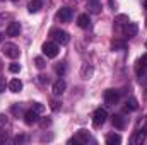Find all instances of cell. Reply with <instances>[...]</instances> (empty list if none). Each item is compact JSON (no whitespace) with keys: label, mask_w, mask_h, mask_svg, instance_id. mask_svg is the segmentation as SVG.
Wrapping results in <instances>:
<instances>
[{"label":"cell","mask_w":147,"mask_h":145,"mask_svg":"<svg viewBox=\"0 0 147 145\" xmlns=\"http://www.w3.org/2000/svg\"><path fill=\"white\" fill-rule=\"evenodd\" d=\"M92 2H96V0H92Z\"/></svg>","instance_id":"836d02e7"},{"label":"cell","mask_w":147,"mask_h":145,"mask_svg":"<svg viewBox=\"0 0 147 145\" xmlns=\"http://www.w3.org/2000/svg\"><path fill=\"white\" fill-rule=\"evenodd\" d=\"M50 34H51V38L55 39V43L57 44H67L69 41H70V36H69V33H65V31H60V29H51L50 31Z\"/></svg>","instance_id":"7a4b0ae2"},{"label":"cell","mask_w":147,"mask_h":145,"mask_svg":"<svg viewBox=\"0 0 147 145\" xmlns=\"http://www.w3.org/2000/svg\"><path fill=\"white\" fill-rule=\"evenodd\" d=\"M5 19H7V15H5V14H0V26L5 22Z\"/></svg>","instance_id":"83f0119b"},{"label":"cell","mask_w":147,"mask_h":145,"mask_svg":"<svg viewBox=\"0 0 147 145\" xmlns=\"http://www.w3.org/2000/svg\"><path fill=\"white\" fill-rule=\"evenodd\" d=\"M2 41H3V34H2V33H0V43H2Z\"/></svg>","instance_id":"4dcf8cb0"},{"label":"cell","mask_w":147,"mask_h":145,"mask_svg":"<svg viewBox=\"0 0 147 145\" xmlns=\"http://www.w3.org/2000/svg\"><path fill=\"white\" fill-rule=\"evenodd\" d=\"M22 140H24V137H19V135L14 138V142H22Z\"/></svg>","instance_id":"f546056e"},{"label":"cell","mask_w":147,"mask_h":145,"mask_svg":"<svg viewBox=\"0 0 147 145\" xmlns=\"http://www.w3.org/2000/svg\"><path fill=\"white\" fill-rule=\"evenodd\" d=\"M57 21H60V22H69L70 19H72V9H69V7H63V9H60L58 12H57Z\"/></svg>","instance_id":"8992f818"},{"label":"cell","mask_w":147,"mask_h":145,"mask_svg":"<svg viewBox=\"0 0 147 145\" xmlns=\"http://www.w3.org/2000/svg\"><path fill=\"white\" fill-rule=\"evenodd\" d=\"M33 109H34L36 113H43V111H45V106H43L41 103H33Z\"/></svg>","instance_id":"cb8c5ba5"},{"label":"cell","mask_w":147,"mask_h":145,"mask_svg":"<svg viewBox=\"0 0 147 145\" xmlns=\"http://www.w3.org/2000/svg\"><path fill=\"white\" fill-rule=\"evenodd\" d=\"M2 51H3V55H5V56H9V58H12V60H16V58L21 55L19 48H17L14 43H5V44H3V48H2Z\"/></svg>","instance_id":"3957f363"},{"label":"cell","mask_w":147,"mask_h":145,"mask_svg":"<svg viewBox=\"0 0 147 145\" xmlns=\"http://www.w3.org/2000/svg\"><path fill=\"white\" fill-rule=\"evenodd\" d=\"M24 121H26V125H34L39 121V113H36L34 109H29V111H26L24 113Z\"/></svg>","instance_id":"ba28073f"},{"label":"cell","mask_w":147,"mask_h":145,"mask_svg":"<svg viewBox=\"0 0 147 145\" xmlns=\"http://www.w3.org/2000/svg\"><path fill=\"white\" fill-rule=\"evenodd\" d=\"M137 33H139V26L135 22H127L125 24V28H123L125 38H134V36H137Z\"/></svg>","instance_id":"52a82bcc"},{"label":"cell","mask_w":147,"mask_h":145,"mask_svg":"<svg viewBox=\"0 0 147 145\" xmlns=\"http://www.w3.org/2000/svg\"><path fill=\"white\" fill-rule=\"evenodd\" d=\"M105 101H106V104L115 106V104L120 101V92L115 91V89H108V91L105 92Z\"/></svg>","instance_id":"5b68a950"},{"label":"cell","mask_w":147,"mask_h":145,"mask_svg":"<svg viewBox=\"0 0 147 145\" xmlns=\"http://www.w3.org/2000/svg\"><path fill=\"white\" fill-rule=\"evenodd\" d=\"M106 144L108 145H120L121 144V137L118 133H111V135L106 137Z\"/></svg>","instance_id":"2e32d148"},{"label":"cell","mask_w":147,"mask_h":145,"mask_svg":"<svg viewBox=\"0 0 147 145\" xmlns=\"http://www.w3.org/2000/svg\"><path fill=\"white\" fill-rule=\"evenodd\" d=\"M115 21L120 22V24H127V22H128V17H127V15H116Z\"/></svg>","instance_id":"603a6c76"},{"label":"cell","mask_w":147,"mask_h":145,"mask_svg":"<svg viewBox=\"0 0 147 145\" xmlns=\"http://www.w3.org/2000/svg\"><path fill=\"white\" fill-rule=\"evenodd\" d=\"M9 91H12V92H21V91H22V82H21L19 79H12V80L9 82Z\"/></svg>","instance_id":"4fadbf2b"},{"label":"cell","mask_w":147,"mask_h":145,"mask_svg":"<svg viewBox=\"0 0 147 145\" xmlns=\"http://www.w3.org/2000/svg\"><path fill=\"white\" fill-rule=\"evenodd\" d=\"M9 70H10L12 73H17L19 70H21V65H17V63H10V65H9Z\"/></svg>","instance_id":"d4e9b609"},{"label":"cell","mask_w":147,"mask_h":145,"mask_svg":"<svg viewBox=\"0 0 147 145\" xmlns=\"http://www.w3.org/2000/svg\"><path fill=\"white\" fill-rule=\"evenodd\" d=\"M146 48H147V41H146Z\"/></svg>","instance_id":"d6a6232c"},{"label":"cell","mask_w":147,"mask_h":145,"mask_svg":"<svg viewBox=\"0 0 147 145\" xmlns=\"http://www.w3.org/2000/svg\"><path fill=\"white\" fill-rule=\"evenodd\" d=\"M144 7H146V9H147V0H146V2H144Z\"/></svg>","instance_id":"1f68e13d"},{"label":"cell","mask_w":147,"mask_h":145,"mask_svg":"<svg viewBox=\"0 0 147 145\" xmlns=\"http://www.w3.org/2000/svg\"><path fill=\"white\" fill-rule=\"evenodd\" d=\"M65 89H67V84H65V80H63V79H58V80L53 84V94H55V96L63 94V92H65Z\"/></svg>","instance_id":"8fae6325"},{"label":"cell","mask_w":147,"mask_h":145,"mask_svg":"<svg viewBox=\"0 0 147 145\" xmlns=\"http://www.w3.org/2000/svg\"><path fill=\"white\" fill-rule=\"evenodd\" d=\"M34 65H36L38 68H45L46 63H45V60H43L41 56H38V58H34Z\"/></svg>","instance_id":"44dd1931"},{"label":"cell","mask_w":147,"mask_h":145,"mask_svg":"<svg viewBox=\"0 0 147 145\" xmlns=\"http://www.w3.org/2000/svg\"><path fill=\"white\" fill-rule=\"evenodd\" d=\"M91 73H92V67H87V65L82 67V77H84V79H89Z\"/></svg>","instance_id":"d6986e66"},{"label":"cell","mask_w":147,"mask_h":145,"mask_svg":"<svg viewBox=\"0 0 147 145\" xmlns=\"http://www.w3.org/2000/svg\"><path fill=\"white\" fill-rule=\"evenodd\" d=\"M41 51H43V55L46 58H57L58 53H60V46L55 41H48V43H45L41 46Z\"/></svg>","instance_id":"6da1fadb"},{"label":"cell","mask_w":147,"mask_h":145,"mask_svg":"<svg viewBox=\"0 0 147 145\" xmlns=\"http://www.w3.org/2000/svg\"><path fill=\"white\" fill-rule=\"evenodd\" d=\"M41 0H31L29 3H28V10L31 12V14H36V12H39V9H41Z\"/></svg>","instance_id":"5bb4252c"},{"label":"cell","mask_w":147,"mask_h":145,"mask_svg":"<svg viewBox=\"0 0 147 145\" xmlns=\"http://www.w3.org/2000/svg\"><path fill=\"white\" fill-rule=\"evenodd\" d=\"M140 67H142L144 70H147V55H144V56L139 60V67H137V68H140Z\"/></svg>","instance_id":"ffe728a7"},{"label":"cell","mask_w":147,"mask_h":145,"mask_svg":"<svg viewBox=\"0 0 147 145\" xmlns=\"http://www.w3.org/2000/svg\"><path fill=\"white\" fill-rule=\"evenodd\" d=\"M106 118H108L106 109L98 108L96 111H94V114H92V125H94V126H101V125L106 121Z\"/></svg>","instance_id":"277c9868"},{"label":"cell","mask_w":147,"mask_h":145,"mask_svg":"<svg viewBox=\"0 0 147 145\" xmlns=\"http://www.w3.org/2000/svg\"><path fill=\"white\" fill-rule=\"evenodd\" d=\"M99 10H101V5L98 3V0H96L94 3H91V12H94V14H98Z\"/></svg>","instance_id":"7402d4cb"},{"label":"cell","mask_w":147,"mask_h":145,"mask_svg":"<svg viewBox=\"0 0 147 145\" xmlns=\"http://www.w3.org/2000/svg\"><path fill=\"white\" fill-rule=\"evenodd\" d=\"M146 137H147V130H146V128L137 130V132H135V135L132 137V144H134V145H142V144H144V140H146Z\"/></svg>","instance_id":"9c48e42d"},{"label":"cell","mask_w":147,"mask_h":145,"mask_svg":"<svg viewBox=\"0 0 147 145\" xmlns=\"http://www.w3.org/2000/svg\"><path fill=\"white\" fill-rule=\"evenodd\" d=\"M21 34V24L19 22H10L9 26H7V36H12V38H16V36H19Z\"/></svg>","instance_id":"30bf717a"},{"label":"cell","mask_w":147,"mask_h":145,"mask_svg":"<svg viewBox=\"0 0 147 145\" xmlns=\"http://www.w3.org/2000/svg\"><path fill=\"white\" fill-rule=\"evenodd\" d=\"M113 48H121V50H123V48H125V44H123L121 41H113Z\"/></svg>","instance_id":"4316f807"},{"label":"cell","mask_w":147,"mask_h":145,"mask_svg":"<svg viewBox=\"0 0 147 145\" xmlns=\"http://www.w3.org/2000/svg\"><path fill=\"white\" fill-rule=\"evenodd\" d=\"M87 140H89V133H86V130H80L72 142H87Z\"/></svg>","instance_id":"ac0fdd59"},{"label":"cell","mask_w":147,"mask_h":145,"mask_svg":"<svg viewBox=\"0 0 147 145\" xmlns=\"http://www.w3.org/2000/svg\"><path fill=\"white\" fill-rule=\"evenodd\" d=\"M137 108H139V104H137V99H134V97L127 99V103H125V111H135Z\"/></svg>","instance_id":"e0dca14e"},{"label":"cell","mask_w":147,"mask_h":145,"mask_svg":"<svg viewBox=\"0 0 147 145\" xmlns=\"http://www.w3.org/2000/svg\"><path fill=\"white\" fill-rule=\"evenodd\" d=\"M111 121H113V126H115V128H118V130L125 128V119H123V116H120V114H115Z\"/></svg>","instance_id":"9a60e30c"},{"label":"cell","mask_w":147,"mask_h":145,"mask_svg":"<svg viewBox=\"0 0 147 145\" xmlns=\"http://www.w3.org/2000/svg\"><path fill=\"white\" fill-rule=\"evenodd\" d=\"M55 70H57V73L63 75V73H65V65H63V63H62V65H57V67H55Z\"/></svg>","instance_id":"484cf974"},{"label":"cell","mask_w":147,"mask_h":145,"mask_svg":"<svg viewBox=\"0 0 147 145\" xmlns=\"http://www.w3.org/2000/svg\"><path fill=\"white\" fill-rule=\"evenodd\" d=\"M77 26L82 28V29H87V28L91 26V19H89V15H87V14H80V15L77 17Z\"/></svg>","instance_id":"7c38bea8"},{"label":"cell","mask_w":147,"mask_h":145,"mask_svg":"<svg viewBox=\"0 0 147 145\" xmlns=\"http://www.w3.org/2000/svg\"><path fill=\"white\" fill-rule=\"evenodd\" d=\"M3 91H5V82L0 79V92H3Z\"/></svg>","instance_id":"f1b7e54d"}]
</instances>
